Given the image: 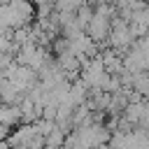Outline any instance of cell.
<instances>
[{
  "instance_id": "cell-1",
  "label": "cell",
  "mask_w": 149,
  "mask_h": 149,
  "mask_svg": "<svg viewBox=\"0 0 149 149\" xmlns=\"http://www.w3.org/2000/svg\"><path fill=\"white\" fill-rule=\"evenodd\" d=\"M77 5H79V0H58V7H61V9H68V12L74 9Z\"/></svg>"
}]
</instances>
